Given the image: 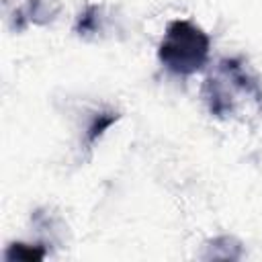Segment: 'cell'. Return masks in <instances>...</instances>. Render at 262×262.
<instances>
[{
  "label": "cell",
  "instance_id": "6",
  "mask_svg": "<svg viewBox=\"0 0 262 262\" xmlns=\"http://www.w3.org/2000/svg\"><path fill=\"white\" fill-rule=\"evenodd\" d=\"M59 10L55 0H27V12L33 23H47Z\"/></svg>",
  "mask_w": 262,
  "mask_h": 262
},
{
  "label": "cell",
  "instance_id": "4",
  "mask_svg": "<svg viewBox=\"0 0 262 262\" xmlns=\"http://www.w3.org/2000/svg\"><path fill=\"white\" fill-rule=\"evenodd\" d=\"M117 121H119V113L117 111H100V113H96L94 119L90 121L88 129H86V145L92 147L104 135V131L111 125H115Z\"/></svg>",
  "mask_w": 262,
  "mask_h": 262
},
{
  "label": "cell",
  "instance_id": "2",
  "mask_svg": "<svg viewBox=\"0 0 262 262\" xmlns=\"http://www.w3.org/2000/svg\"><path fill=\"white\" fill-rule=\"evenodd\" d=\"M221 76H209L203 86V98L215 117H227L233 113V90L237 86L219 70Z\"/></svg>",
  "mask_w": 262,
  "mask_h": 262
},
{
  "label": "cell",
  "instance_id": "5",
  "mask_svg": "<svg viewBox=\"0 0 262 262\" xmlns=\"http://www.w3.org/2000/svg\"><path fill=\"white\" fill-rule=\"evenodd\" d=\"M45 248L43 246H31V244H10L8 250L4 252L6 260H25V262H33V260H43L45 258Z\"/></svg>",
  "mask_w": 262,
  "mask_h": 262
},
{
  "label": "cell",
  "instance_id": "3",
  "mask_svg": "<svg viewBox=\"0 0 262 262\" xmlns=\"http://www.w3.org/2000/svg\"><path fill=\"white\" fill-rule=\"evenodd\" d=\"M207 252L203 254L205 260H237L242 258V244L231 235H219L211 239L207 246Z\"/></svg>",
  "mask_w": 262,
  "mask_h": 262
},
{
  "label": "cell",
  "instance_id": "7",
  "mask_svg": "<svg viewBox=\"0 0 262 262\" xmlns=\"http://www.w3.org/2000/svg\"><path fill=\"white\" fill-rule=\"evenodd\" d=\"M100 6L92 4L88 6L76 20V33L78 35H88V33H96L100 27Z\"/></svg>",
  "mask_w": 262,
  "mask_h": 262
},
{
  "label": "cell",
  "instance_id": "1",
  "mask_svg": "<svg viewBox=\"0 0 262 262\" xmlns=\"http://www.w3.org/2000/svg\"><path fill=\"white\" fill-rule=\"evenodd\" d=\"M209 49L211 39L201 27L190 20H172L158 45V59L172 74L190 76L207 63Z\"/></svg>",
  "mask_w": 262,
  "mask_h": 262
}]
</instances>
